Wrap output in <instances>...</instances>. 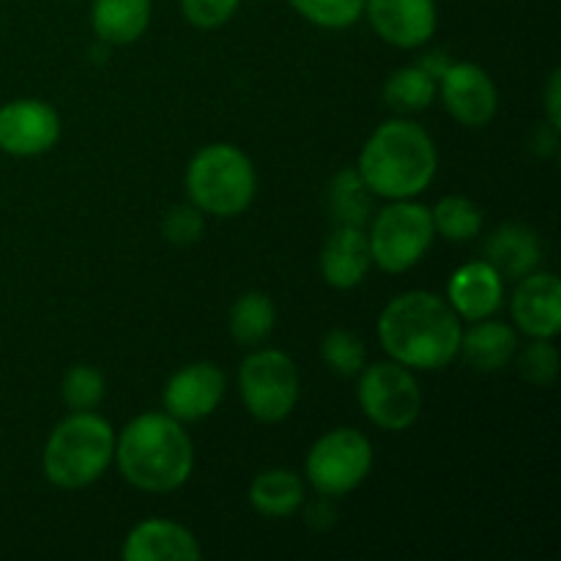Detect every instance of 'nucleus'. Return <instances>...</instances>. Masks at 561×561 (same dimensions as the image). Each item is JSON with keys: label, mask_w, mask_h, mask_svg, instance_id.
Wrapping results in <instances>:
<instances>
[{"label": "nucleus", "mask_w": 561, "mask_h": 561, "mask_svg": "<svg viewBox=\"0 0 561 561\" xmlns=\"http://www.w3.org/2000/svg\"><path fill=\"white\" fill-rule=\"evenodd\" d=\"M444 107L463 126H485L496 115L499 93L491 77L474 64H449L442 77Z\"/></svg>", "instance_id": "11"}, {"label": "nucleus", "mask_w": 561, "mask_h": 561, "mask_svg": "<svg viewBox=\"0 0 561 561\" xmlns=\"http://www.w3.org/2000/svg\"><path fill=\"white\" fill-rule=\"evenodd\" d=\"M513 318L529 337H557L561 332V283L546 272L520 279L513 296Z\"/></svg>", "instance_id": "14"}, {"label": "nucleus", "mask_w": 561, "mask_h": 561, "mask_svg": "<svg viewBox=\"0 0 561 561\" xmlns=\"http://www.w3.org/2000/svg\"><path fill=\"white\" fill-rule=\"evenodd\" d=\"M359 403L383 431H405L422 411V392L411 370L400 362H378L359 378Z\"/></svg>", "instance_id": "9"}, {"label": "nucleus", "mask_w": 561, "mask_h": 561, "mask_svg": "<svg viewBox=\"0 0 561 561\" xmlns=\"http://www.w3.org/2000/svg\"><path fill=\"white\" fill-rule=\"evenodd\" d=\"M241 0H181V11L195 27H219L236 14Z\"/></svg>", "instance_id": "31"}, {"label": "nucleus", "mask_w": 561, "mask_h": 561, "mask_svg": "<svg viewBox=\"0 0 561 561\" xmlns=\"http://www.w3.org/2000/svg\"><path fill=\"white\" fill-rule=\"evenodd\" d=\"M164 239L173 241V244H195L203 233V214L201 208L192 203V206H175L170 208L168 217H164Z\"/></svg>", "instance_id": "30"}, {"label": "nucleus", "mask_w": 561, "mask_h": 561, "mask_svg": "<svg viewBox=\"0 0 561 561\" xmlns=\"http://www.w3.org/2000/svg\"><path fill=\"white\" fill-rule=\"evenodd\" d=\"M115 455L126 480L151 493H168L184 485L195 463L190 436L170 414H142L131 420Z\"/></svg>", "instance_id": "3"}, {"label": "nucleus", "mask_w": 561, "mask_h": 561, "mask_svg": "<svg viewBox=\"0 0 561 561\" xmlns=\"http://www.w3.org/2000/svg\"><path fill=\"white\" fill-rule=\"evenodd\" d=\"M488 263L496 268L499 274L513 279H524L537 268L542 257L540 239L535 230L524 222H504L496 233L488 239L485 244Z\"/></svg>", "instance_id": "18"}, {"label": "nucleus", "mask_w": 561, "mask_h": 561, "mask_svg": "<svg viewBox=\"0 0 561 561\" xmlns=\"http://www.w3.org/2000/svg\"><path fill=\"white\" fill-rule=\"evenodd\" d=\"M502 274L488 261L460 266L449 279V307L466 321L491 318L502 307Z\"/></svg>", "instance_id": "16"}, {"label": "nucleus", "mask_w": 561, "mask_h": 561, "mask_svg": "<svg viewBox=\"0 0 561 561\" xmlns=\"http://www.w3.org/2000/svg\"><path fill=\"white\" fill-rule=\"evenodd\" d=\"M433 217L425 206L411 201H398L383 208L373 222L370 236V255L383 272H409L411 266L422 261V255L431 247Z\"/></svg>", "instance_id": "6"}, {"label": "nucleus", "mask_w": 561, "mask_h": 561, "mask_svg": "<svg viewBox=\"0 0 561 561\" xmlns=\"http://www.w3.org/2000/svg\"><path fill=\"white\" fill-rule=\"evenodd\" d=\"M225 394V376L217 365L197 362L175 373L164 387V409L179 422H197L211 414Z\"/></svg>", "instance_id": "12"}, {"label": "nucleus", "mask_w": 561, "mask_h": 561, "mask_svg": "<svg viewBox=\"0 0 561 561\" xmlns=\"http://www.w3.org/2000/svg\"><path fill=\"white\" fill-rule=\"evenodd\" d=\"M329 208L337 225L345 228H365L373 211V192L356 168H345L334 175L329 186Z\"/></svg>", "instance_id": "22"}, {"label": "nucleus", "mask_w": 561, "mask_h": 561, "mask_svg": "<svg viewBox=\"0 0 561 561\" xmlns=\"http://www.w3.org/2000/svg\"><path fill=\"white\" fill-rule=\"evenodd\" d=\"M373 466V447L359 431L337 427L316 442L307 455V477L321 496H345Z\"/></svg>", "instance_id": "8"}, {"label": "nucleus", "mask_w": 561, "mask_h": 561, "mask_svg": "<svg viewBox=\"0 0 561 561\" xmlns=\"http://www.w3.org/2000/svg\"><path fill=\"white\" fill-rule=\"evenodd\" d=\"M115 455V433L93 411H75L60 422L44 447V474L58 488H85L107 471Z\"/></svg>", "instance_id": "4"}, {"label": "nucleus", "mask_w": 561, "mask_h": 561, "mask_svg": "<svg viewBox=\"0 0 561 561\" xmlns=\"http://www.w3.org/2000/svg\"><path fill=\"white\" fill-rule=\"evenodd\" d=\"M247 411L261 422H279L299 400V370L283 351H257L247 356L239 373Z\"/></svg>", "instance_id": "7"}, {"label": "nucleus", "mask_w": 561, "mask_h": 561, "mask_svg": "<svg viewBox=\"0 0 561 561\" xmlns=\"http://www.w3.org/2000/svg\"><path fill=\"white\" fill-rule=\"evenodd\" d=\"M305 20L321 27H348L365 11V0H288Z\"/></svg>", "instance_id": "27"}, {"label": "nucleus", "mask_w": 561, "mask_h": 561, "mask_svg": "<svg viewBox=\"0 0 561 561\" xmlns=\"http://www.w3.org/2000/svg\"><path fill=\"white\" fill-rule=\"evenodd\" d=\"M433 228L449 241H469L480 233L482 228V211L474 201L469 197H444L438 206L431 211Z\"/></svg>", "instance_id": "25"}, {"label": "nucleus", "mask_w": 561, "mask_h": 561, "mask_svg": "<svg viewBox=\"0 0 561 561\" xmlns=\"http://www.w3.org/2000/svg\"><path fill=\"white\" fill-rule=\"evenodd\" d=\"M365 5L378 36L394 47H420L436 31L433 0H365Z\"/></svg>", "instance_id": "13"}, {"label": "nucleus", "mask_w": 561, "mask_h": 561, "mask_svg": "<svg viewBox=\"0 0 561 561\" xmlns=\"http://www.w3.org/2000/svg\"><path fill=\"white\" fill-rule=\"evenodd\" d=\"M433 93H436V80L422 66L398 69L383 85V99L389 107L403 110V113L425 110L433 102Z\"/></svg>", "instance_id": "24"}, {"label": "nucleus", "mask_w": 561, "mask_h": 561, "mask_svg": "<svg viewBox=\"0 0 561 561\" xmlns=\"http://www.w3.org/2000/svg\"><path fill=\"white\" fill-rule=\"evenodd\" d=\"M250 502L266 518H288L305 502V485L294 471L268 469L252 482Z\"/></svg>", "instance_id": "21"}, {"label": "nucleus", "mask_w": 561, "mask_h": 561, "mask_svg": "<svg viewBox=\"0 0 561 561\" xmlns=\"http://www.w3.org/2000/svg\"><path fill=\"white\" fill-rule=\"evenodd\" d=\"M60 137V118L38 99H16L0 107V151L11 157H36Z\"/></svg>", "instance_id": "10"}, {"label": "nucleus", "mask_w": 561, "mask_h": 561, "mask_svg": "<svg viewBox=\"0 0 561 561\" xmlns=\"http://www.w3.org/2000/svg\"><path fill=\"white\" fill-rule=\"evenodd\" d=\"M201 557L195 535L173 520H146L124 542L126 561H197Z\"/></svg>", "instance_id": "15"}, {"label": "nucleus", "mask_w": 561, "mask_h": 561, "mask_svg": "<svg viewBox=\"0 0 561 561\" xmlns=\"http://www.w3.org/2000/svg\"><path fill=\"white\" fill-rule=\"evenodd\" d=\"M520 376L535 387H551L559 376V351L546 337H535L520 354Z\"/></svg>", "instance_id": "29"}, {"label": "nucleus", "mask_w": 561, "mask_h": 561, "mask_svg": "<svg viewBox=\"0 0 561 561\" xmlns=\"http://www.w3.org/2000/svg\"><path fill=\"white\" fill-rule=\"evenodd\" d=\"M104 398V378L102 373L88 365H77L66 373L64 378V400L75 411L96 409L99 400Z\"/></svg>", "instance_id": "28"}, {"label": "nucleus", "mask_w": 561, "mask_h": 561, "mask_svg": "<svg viewBox=\"0 0 561 561\" xmlns=\"http://www.w3.org/2000/svg\"><path fill=\"white\" fill-rule=\"evenodd\" d=\"M436 168V146L420 124L387 121L365 142L356 170L373 195L411 201L431 186Z\"/></svg>", "instance_id": "2"}, {"label": "nucleus", "mask_w": 561, "mask_h": 561, "mask_svg": "<svg viewBox=\"0 0 561 561\" xmlns=\"http://www.w3.org/2000/svg\"><path fill=\"white\" fill-rule=\"evenodd\" d=\"M458 312L427 290H409L378 318V340L394 362L414 370H442L460 348Z\"/></svg>", "instance_id": "1"}, {"label": "nucleus", "mask_w": 561, "mask_h": 561, "mask_svg": "<svg viewBox=\"0 0 561 561\" xmlns=\"http://www.w3.org/2000/svg\"><path fill=\"white\" fill-rule=\"evenodd\" d=\"M449 64H453V60H449L444 53H427L425 58L420 60V66L427 71V75L433 77V80H438V77H442L444 71H447Z\"/></svg>", "instance_id": "33"}, {"label": "nucleus", "mask_w": 561, "mask_h": 561, "mask_svg": "<svg viewBox=\"0 0 561 561\" xmlns=\"http://www.w3.org/2000/svg\"><path fill=\"white\" fill-rule=\"evenodd\" d=\"M186 192L201 211L236 217L255 197V168L236 146H206L186 168Z\"/></svg>", "instance_id": "5"}, {"label": "nucleus", "mask_w": 561, "mask_h": 561, "mask_svg": "<svg viewBox=\"0 0 561 561\" xmlns=\"http://www.w3.org/2000/svg\"><path fill=\"white\" fill-rule=\"evenodd\" d=\"M559 69L553 71L551 80H548V91H546V107H548V121H551L553 129H559Z\"/></svg>", "instance_id": "32"}, {"label": "nucleus", "mask_w": 561, "mask_h": 561, "mask_svg": "<svg viewBox=\"0 0 561 561\" xmlns=\"http://www.w3.org/2000/svg\"><path fill=\"white\" fill-rule=\"evenodd\" d=\"M323 359H327L329 370L337 376H356L365 370V345L348 329H334L323 337L321 343Z\"/></svg>", "instance_id": "26"}, {"label": "nucleus", "mask_w": 561, "mask_h": 561, "mask_svg": "<svg viewBox=\"0 0 561 561\" xmlns=\"http://www.w3.org/2000/svg\"><path fill=\"white\" fill-rule=\"evenodd\" d=\"M370 241L362 233V228H345L337 225L332 236L327 239L321 252V272L323 279L334 288H354L365 279L370 268Z\"/></svg>", "instance_id": "17"}, {"label": "nucleus", "mask_w": 561, "mask_h": 561, "mask_svg": "<svg viewBox=\"0 0 561 561\" xmlns=\"http://www.w3.org/2000/svg\"><path fill=\"white\" fill-rule=\"evenodd\" d=\"M515 348H518V340H515V332L507 323L485 321L482 318V323H474L469 332L460 334L458 354H463L466 365L474 367V370L493 373L510 365Z\"/></svg>", "instance_id": "19"}, {"label": "nucleus", "mask_w": 561, "mask_h": 561, "mask_svg": "<svg viewBox=\"0 0 561 561\" xmlns=\"http://www.w3.org/2000/svg\"><path fill=\"white\" fill-rule=\"evenodd\" d=\"M274 305L266 294H244L230 310V334L241 345H257L272 334Z\"/></svg>", "instance_id": "23"}, {"label": "nucleus", "mask_w": 561, "mask_h": 561, "mask_svg": "<svg viewBox=\"0 0 561 561\" xmlns=\"http://www.w3.org/2000/svg\"><path fill=\"white\" fill-rule=\"evenodd\" d=\"M151 0H93V31L107 44H131L146 33Z\"/></svg>", "instance_id": "20"}]
</instances>
